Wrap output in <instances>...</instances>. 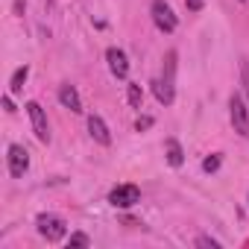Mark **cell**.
Wrapping results in <instances>:
<instances>
[{"label": "cell", "instance_id": "cell-12", "mask_svg": "<svg viewBox=\"0 0 249 249\" xmlns=\"http://www.w3.org/2000/svg\"><path fill=\"white\" fill-rule=\"evenodd\" d=\"M27 76H30V68L24 65V68H18L15 73H12V82H9V88H12V94H18L21 88H24V82H27Z\"/></svg>", "mask_w": 249, "mask_h": 249}, {"label": "cell", "instance_id": "cell-16", "mask_svg": "<svg viewBox=\"0 0 249 249\" xmlns=\"http://www.w3.org/2000/svg\"><path fill=\"white\" fill-rule=\"evenodd\" d=\"M150 126H153V117H150V114H141V117L135 120V129H138V132H144V129H150Z\"/></svg>", "mask_w": 249, "mask_h": 249}, {"label": "cell", "instance_id": "cell-6", "mask_svg": "<svg viewBox=\"0 0 249 249\" xmlns=\"http://www.w3.org/2000/svg\"><path fill=\"white\" fill-rule=\"evenodd\" d=\"M229 111H231V123H234V129L240 135H249V108L243 106L240 97H231L229 100Z\"/></svg>", "mask_w": 249, "mask_h": 249}, {"label": "cell", "instance_id": "cell-3", "mask_svg": "<svg viewBox=\"0 0 249 249\" xmlns=\"http://www.w3.org/2000/svg\"><path fill=\"white\" fill-rule=\"evenodd\" d=\"M138 199H141L138 185H117V188L108 194V202H111L114 208H132Z\"/></svg>", "mask_w": 249, "mask_h": 249}, {"label": "cell", "instance_id": "cell-5", "mask_svg": "<svg viewBox=\"0 0 249 249\" xmlns=\"http://www.w3.org/2000/svg\"><path fill=\"white\" fill-rule=\"evenodd\" d=\"M153 21H156V27L161 33H173L176 30V15H173V9L164 3V0H156L153 3Z\"/></svg>", "mask_w": 249, "mask_h": 249}, {"label": "cell", "instance_id": "cell-8", "mask_svg": "<svg viewBox=\"0 0 249 249\" xmlns=\"http://www.w3.org/2000/svg\"><path fill=\"white\" fill-rule=\"evenodd\" d=\"M88 132H91V138H94L97 144H103V147H108V144H111L108 126L103 123V117H100V114H91V117H88Z\"/></svg>", "mask_w": 249, "mask_h": 249}, {"label": "cell", "instance_id": "cell-10", "mask_svg": "<svg viewBox=\"0 0 249 249\" xmlns=\"http://www.w3.org/2000/svg\"><path fill=\"white\" fill-rule=\"evenodd\" d=\"M153 91H156V100H159V103H164V106L173 103V79H167V76L156 79V82H153Z\"/></svg>", "mask_w": 249, "mask_h": 249}, {"label": "cell", "instance_id": "cell-19", "mask_svg": "<svg viewBox=\"0 0 249 249\" xmlns=\"http://www.w3.org/2000/svg\"><path fill=\"white\" fill-rule=\"evenodd\" d=\"M185 6H188L191 12H199V9H202V0H185Z\"/></svg>", "mask_w": 249, "mask_h": 249}, {"label": "cell", "instance_id": "cell-11", "mask_svg": "<svg viewBox=\"0 0 249 249\" xmlns=\"http://www.w3.org/2000/svg\"><path fill=\"white\" fill-rule=\"evenodd\" d=\"M164 153H167V161H170L173 167H179V164L185 161V153H182V144H179L176 138H167V141H164Z\"/></svg>", "mask_w": 249, "mask_h": 249}, {"label": "cell", "instance_id": "cell-2", "mask_svg": "<svg viewBox=\"0 0 249 249\" xmlns=\"http://www.w3.org/2000/svg\"><path fill=\"white\" fill-rule=\"evenodd\" d=\"M27 114H30V123H33V132L41 144H50V123H47V114L38 103H27Z\"/></svg>", "mask_w": 249, "mask_h": 249}, {"label": "cell", "instance_id": "cell-9", "mask_svg": "<svg viewBox=\"0 0 249 249\" xmlns=\"http://www.w3.org/2000/svg\"><path fill=\"white\" fill-rule=\"evenodd\" d=\"M59 103L65 106V108H71V111H82V100H79V91L73 88V85H59Z\"/></svg>", "mask_w": 249, "mask_h": 249}, {"label": "cell", "instance_id": "cell-4", "mask_svg": "<svg viewBox=\"0 0 249 249\" xmlns=\"http://www.w3.org/2000/svg\"><path fill=\"white\" fill-rule=\"evenodd\" d=\"M6 161H9V173H12L15 179H21V176L27 173V167H30V153H27L21 144H12Z\"/></svg>", "mask_w": 249, "mask_h": 249}, {"label": "cell", "instance_id": "cell-15", "mask_svg": "<svg viewBox=\"0 0 249 249\" xmlns=\"http://www.w3.org/2000/svg\"><path fill=\"white\" fill-rule=\"evenodd\" d=\"M217 167H220V156H208V159L202 161V170H205V173H214Z\"/></svg>", "mask_w": 249, "mask_h": 249}, {"label": "cell", "instance_id": "cell-18", "mask_svg": "<svg viewBox=\"0 0 249 249\" xmlns=\"http://www.w3.org/2000/svg\"><path fill=\"white\" fill-rule=\"evenodd\" d=\"M240 76H243V91L249 97V65H240Z\"/></svg>", "mask_w": 249, "mask_h": 249}, {"label": "cell", "instance_id": "cell-17", "mask_svg": "<svg viewBox=\"0 0 249 249\" xmlns=\"http://www.w3.org/2000/svg\"><path fill=\"white\" fill-rule=\"evenodd\" d=\"M196 246H211V249H220V243H217L214 237H205V234H199V237H196Z\"/></svg>", "mask_w": 249, "mask_h": 249}, {"label": "cell", "instance_id": "cell-20", "mask_svg": "<svg viewBox=\"0 0 249 249\" xmlns=\"http://www.w3.org/2000/svg\"><path fill=\"white\" fill-rule=\"evenodd\" d=\"M3 108H6V111H15V106H12V100H9V97H3Z\"/></svg>", "mask_w": 249, "mask_h": 249}, {"label": "cell", "instance_id": "cell-1", "mask_svg": "<svg viewBox=\"0 0 249 249\" xmlns=\"http://www.w3.org/2000/svg\"><path fill=\"white\" fill-rule=\"evenodd\" d=\"M36 226H38V234H41V237H47L50 243H56V240H62V237L68 234L65 220H62V217H56V214H38Z\"/></svg>", "mask_w": 249, "mask_h": 249}, {"label": "cell", "instance_id": "cell-14", "mask_svg": "<svg viewBox=\"0 0 249 249\" xmlns=\"http://www.w3.org/2000/svg\"><path fill=\"white\" fill-rule=\"evenodd\" d=\"M68 243H71V246H91V237H88V234H82V231H73Z\"/></svg>", "mask_w": 249, "mask_h": 249}, {"label": "cell", "instance_id": "cell-7", "mask_svg": "<svg viewBox=\"0 0 249 249\" xmlns=\"http://www.w3.org/2000/svg\"><path fill=\"white\" fill-rule=\"evenodd\" d=\"M106 59H108V71H111L117 79H126V73H129L126 53H123V50H117V47H108V50H106Z\"/></svg>", "mask_w": 249, "mask_h": 249}, {"label": "cell", "instance_id": "cell-13", "mask_svg": "<svg viewBox=\"0 0 249 249\" xmlns=\"http://www.w3.org/2000/svg\"><path fill=\"white\" fill-rule=\"evenodd\" d=\"M126 100H129V106H132V108H141V103H144V91H141V85H135V82H132V85L126 88Z\"/></svg>", "mask_w": 249, "mask_h": 249}]
</instances>
